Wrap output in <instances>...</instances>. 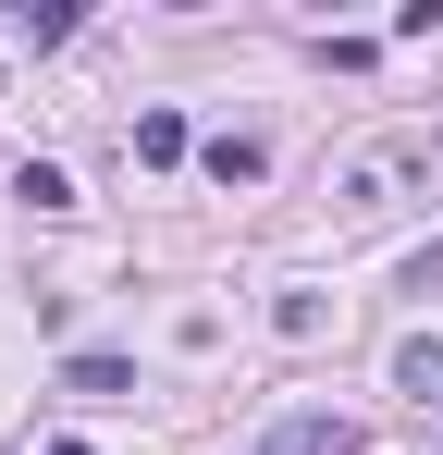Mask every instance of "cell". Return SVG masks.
I'll use <instances>...</instances> for the list:
<instances>
[{
	"label": "cell",
	"mask_w": 443,
	"mask_h": 455,
	"mask_svg": "<svg viewBox=\"0 0 443 455\" xmlns=\"http://www.w3.org/2000/svg\"><path fill=\"white\" fill-rule=\"evenodd\" d=\"M259 172H271L259 136H210V185H259Z\"/></svg>",
	"instance_id": "6da1fadb"
},
{
	"label": "cell",
	"mask_w": 443,
	"mask_h": 455,
	"mask_svg": "<svg viewBox=\"0 0 443 455\" xmlns=\"http://www.w3.org/2000/svg\"><path fill=\"white\" fill-rule=\"evenodd\" d=\"M12 197H25V210H74V172H62V160H25Z\"/></svg>",
	"instance_id": "7a4b0ae2"
},
{
	"label": "cell",
	"mask_w": 443,
	"mask_h": 455,
	"mask_svg": "<svg viewBox=\"0 0 443 455\" xmlns=\"http://www.w3.org/2000/svg\"><path fill=\"white\" fill-rule=\"evenodd\" d=\"M12 37H25V50H62V37H74V12H50V0H12Z\"/></svg>",
	"instance_id": "3957f363"
},
{
	"label": "cell",
	"mask_w": 443,
	"mask_h": 455,
	"mask_svg": "<svg viewBox=\"0 0 443 455\" xmlns=\"http://www.w3.org/2000/svg\"><path fill=\"white\" fill-rule=\"evenodd\" d=\"M394 381H407L419 406H443V345H407V357H394Z\"/></svg>",
	"instance_id": "277c9868"
},
{
	"label": "cell",
	"mask_w": 443,
	"mask_h": 455,
	"mask_svg": "<svg viewBox=\"0 0 443 455\" xmlns=\"http://www.w3.org/2000/svg\"><path fill=\"white\" fill-rule=\"evenodd\" d=\"M62 381H74V394H136V370H124V357H74Z\"/></svg>",
	"instance_id": "5b68a950"
},
{
	"label": "cell",
	"mask_w": 443,
	"mask_h": 455,
	"mask_svg": "<svg viewBox=\"0 0 443 455\" xmlns=\"http://www.w3.org/2000/svg\"><path fill=\"white\" fill-rule=\"evenodd\" d=\"M136 160H185V124L173 111H136Z\"/></svg>",
	"instance_id": "8992f818"
}]
</instances>
